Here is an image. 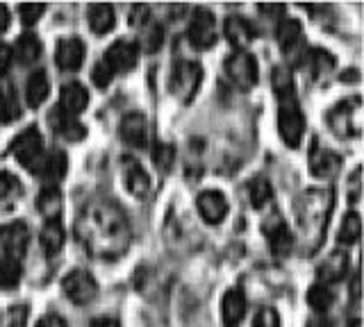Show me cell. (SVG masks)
Segmentation results:
<instances>
[{
	"label": "cell",
	"instance_id": "4",
	"mask_svg": "<svg viewBox=\"0 0 364 327\" xmlns=\"http://www.w3.org/2000/svg\"><path fill=\"white\" fill-rule=\"evenodd\" d=\"M278 132L280 139L289 145V148H299L305 134V116L299 107L296 96L289 98H278Z\"/></svg>",
	"mask_w": 364,
	"mask_h": 327
},
{
	"label": "cell",
	"instance_id": "8",
	"mask_svg": "<svg viewBox=\"0 0 364 327\" xmlns=\"http://www.w3.org/2000/svg\"><path fill=\"white\" fill-rule=\"evenodd\" d=\"M225 75L237 89H253L257 84V62L248 52H235L225 60Z\"/></svg>",
	"mask_w": 364,
	"mask_h": 327
},
{
	"label": "cell",
	"instance_id": "36",
	"mask_svg": "<svg viewBox=\"0 0 364 327\" xmlns=\"http://www.w3.org/2000/svg\"><path fill=\"white\" fill-rule=\"evenodd\" d=\"M248 196H250V202H253L255 209H264L269 202L273 200V191H271V184L267 182L264 177H255L250 179L248 184Z\"/></svg>",
	"mask_w": 364,
	"mask_h": 327
},
{
	"label": "cell",
	"instance_id": "21",
	"mask_svg": "<svg viewBox=\"0 0 364 327\" xmlns=\"http://www.w3.org/2000/svg\"><path fill=\"white\" fill-rule=\"evenodd\" d=\"M246 309H248V302H246V296H244L242 289L225 291L223 302H221V318H223L225 327L242 325L244 316H246Z\"/></svg>",
	"mask_w": 364,
	"mask_h": 327
},
{
	"label": "cell",
	"instance_id": "41",
	"mask_svg": "<svg viewBox=\"0 0 364 327\" xmlns=\"http://www.w3.org/2000/svg\"><path fill=\"white\" fill-rule=\"evenodd\" d=\"M253 327H280V316L276 309L271 307H262L253 321Z\"/></svg>",
	"mask_w": 364,
	"mask_h": 327
},
{
	"label": "cell",
	"instance_id": "45",
	"mask_svg": "<svg viewBox=\"0 0 364 327\" xmlns=\"http://www.w3.org/2000/svg\"><path fill=\"white\" fill-rule=\"evenodd\" d=\"M37 327H66L64 318H60V316H46V318L39 321Z\"/></svg>",
	"mask_w": 364,
	"mask_h": 327
},
{
	"label": "cell",
	"instance_id": "42",
	"mask_svg": "<svg viewBox=\"0 0 364 327\" xmlns=\"http://www.w3.org/2000/svg\"><path fill=\"white\" fill-rule=\"evenodd\" d=\"M28 323V304H16L9 309V323L7 327H26Z\"/></svg>",
	"mask_w": 364,
	"mask_h": 327
},
{
	"label": "cell",
	"instance_id": "26",
	"mask_svg": "<svg viewBox=\"0 0 364 327\" xmlns=\"http://www.w3.org/2000/svg\"><path fill=\"white\" fill-rule=\"evenodd\" d=\"M89 28L96 32V35H107V32L114 28L117 23V14H114V7L107 3H98V5H91L89 12Z\"/></svg>",
	"mask_w": 364,
	"mask_h": 327
},
{
	"label": "cell",
	"instance_id": "10",
	"mask_svg": "<svg viewBox=\"0 0 364 327\" xmlns=\"http://www.w3.org/2000/svg\"><path fill=\"white\" fill-rule=\"evenodd\" d=\"M136 62H139V46L128 39H119L117 43H112L105 52V57H102V64H105L114 75L132 71Z\"/></svg>",
	"mask_w": 364,
	"mask_h": 327
},
{
	"label": "cell",
	"instance_id": "44",
	"mask_svg": "<svg viewBox=\"0 0 364 327\" xmlns=\"http://www.w3.org/2000/svg\"><path fill=\"white\" fill-rule=\"evenodd\" d=\"M11 60H14V55H11V48L7 46V43H0V75L7 73Z\"/></svg>",
	"mask_w": 364,
	"mask_h": 327
},
{
	"label": "cell",
	"instance_id": "22",
	"mask_svg": "<svg viewBox=\"0 0 364 327\" xmlns=\"http://www.w3.org/2000/svg\"><path fill=\"white\" fill-rule=\"evenodd\" d=\"M89 103V94L82 84L77 82H68L62 87V94H60V107L64 114H71V116H77L80 111H82Z\"/></svg>",
	"mask_w": 364,
	"mask_h": 327
},
{
	"label": "cell",
	"instance_id": "28",
	"mask_svg": "<svg viewBox=\"0 0 364 327\" xmlns=\"http://www.w3.org/2000/svg\"><path fill=\"white\" fill-rule=\"evenodd\" d=\"M37 209L46 221H57L62 211V194L57 187H43L41 194L37 196Z\"/></svg>",
	"mask_w": 364,
	"mask_h": 327
},
{
	"label": "cell",
	"instance_id": "15",
	"mask_svg": "<svg viewBox=\"0 0 364 327\" xmlns=\"http://www.w3.org/2000/svg\"><path fill=\"white\" fill-rule=\"evenodd\" d=\"M85 43L80 41L77 37H64L57 43V66H60L62 71H68V73H75L80 66L85 64Z\"/></svg>",
	"mask_w": 364,
	"mask_h": 327
},
{
	"label": "cell",
	"instance_id": "1",
	"mask_svg": "<svg viewBox=\"0 0 364 327\" xmlns=\"http://www.w3.org/2000/svg\"><path fill=\"white\" fill-rule=\"evenodd\" d=\"M77 241L100 259H119L132 243V225L117 202L91 200L75 221Z\"/></svg>",
	"mask_w": 364,
	"mask_h": 327
},
{
	"label": "cell",
	"instance_id": "30",
	"mask_svg": "<svg viewBox=\"0 0 364 327\" xmlns=\"http://www.w3.org/2000/svg\"><path fill=\"white\" fill-rule=\"evenodd\" d=\"M41 245L48 255H57L64 248V230L57 221H46L41 230Z\"/></svg>",
	"mask_w": 364,
	"mask_h": 327
},
{
	"label": "cell",
	"instance_id": "13",
	"mask_svg": "<svg viewBox=\"0 0 364 327\" xmlns=\"http://www.w3.org/2000/svg\"><path fill=\"white\" fill-rule=\"evenodd\" d=\"M307 160H310V173L314 177H335L339 173L341 160L333 150H328L318 139L312 141L310 157H307Z\"/></svg>",
	"mask_w": 364,
	"mask_h": 327
},
{
	"label": "cell",
	"instance_id": "5",
	"mask_svg": "<svg viewBox=\"0 0 364 327\" xmlns=\"http://www.w3.org/2000/svg\"><path fill=\"white\" fill-rule=\"evenodd\" d=\"M9 148H11V155L16 157L18 164H23L34 175L39 173V166L43 162L46 153H43V139H41L37 128H32V126L26 128L14 141H11Z\"/></svg>",
	"mask_w": 364,
	"mask_h": 327
},
{
	"label": "cell",
	"instance_id": "25",
	"mask_svg": "<svg viewBox=\"0 0 364 327\" xmlns=\"http://www.w3.org/2000/svg\"><path fill=\"white\" fill-rule=\"evenodd\" d=\"M21 118V103L14 84L7 77H0V121L11 123Z\"/></svg>",
	"mask_w": 364,
	"mask_h": 327
},
{
	"label": "cell",
	"instance_id": "34",
	"mask_svg": "<svg viewBox=\"0 0 364 327\" xmlns=\"http://www.w3.org/2000/svg\"><path fill=\"white\" fill-rule=\"evenodd\" d=\"M23 275V266L18 259L0 257V289H14Z\"/></svg>",
	"mask_w": 364,
	"mask_h": 327
},
{
	"label": "cell",
	"instance_id": "17",
	"mask_svg": "<svg viewBox=\"0 0 364 327\" xmlns=\"http://www.w3.org/2000/svg\"><path fill=\"white\" fill-rule=\"evenodd\" d=\"M119 132H121V139L128 143L130 148H146L148 123H146V116L139 114V111H130V114H125L121 126H119Z\"/></svg>",
	"mask_w": 364,
	"mask_h": 327
},
{
	"label": "cell",
	"instance_id": "23",
	"mask_svg": "<svg viewBox=\"0 0 364 327\" xmlns=\"http://www.w3.org/2000/svg\"><path fill=\"white\" fill-rule=\"evenodd\" d=\"M348 266H350V259L346 253L341 250H335L333 255H330L323 264H318L316 268V277L321 284H326V282H339L341 277H344L348 273Z\"/></svg>",
	"mask_w": 364,
	"mask_h": 327
},
{
	"label": "cell",
	"instance_id": "43",
	"mask_svg": "<svg viewBox=\"0 0 364 327\" xmlns=\"http://www.w3.org/2000/svg\"><path fill=\"white\" fill-rule=\"evenodd\" d=\"M91 77H94V84H96V87L105 89V87H107V84H109V82L114 80V73H112V71L107 69L105 64L100 62V64L96 66V69H94V73H91Z\"/></svg>",
	"mask_w": 364,
	"mask_h": 327
},
{
	"label": "cell",
	"instance_id": "33",
	"mask_svg": "<svg viewBox=\"0 0 364 327\" xmlns=\"http://www.w3.org/2000/svg\"><path fill=\"white\" fill-rule=\"evenodd\" d=\"M23 194L21 182L11 173H0V209L14 207V202Z\"/></svg>",
	"mask_w": 364,
	"mask_h": 327
},
{
	"label": "cell",
	"instance_id": "48",
	"mask_svg": "<svg viewBox=\"0 0 364 327\" xmlns=\"http://www.w3.org/2000/svg\"><path fill=\"white\" fill-rule=\"evenodd\" d=\"M307 327H333V323H330L328 318H323V316H316V318H312L310 323H307Z\"/></svg>",
	"mask_w": 364,
	"mask_h": 327
},
{
	"label": "cell",
	"instance_id": "11",
	"mask_svg": "<svg viewBox=\"0 0 364 327\" xmlns=\"http://www.w3.org/2000/svg\"><path fill=\"white\" fill-rule=\"evenodd\" d=\"M0 245H3L7 257L18 259L21 262L30 245V228L23 221L0 225Z\"/></svg>",
	"mask_w": 364,
	"mask_h": 327
},
{
	"label": "cell",
	"instance_id": "47",
	"mask_svg": "<svg viewBox=\"0 0 364 327\" xmlns=\"http://www.w3.org/2000/svg\"><path fill=\"white\" fill-rule=\"evenodd\" d=\"M89 327H121V325H119V321H114V318H98Z\"/></svg>",
	"mask_w": 364,
	"mask_h": 327
},
{
	"label": "cell",
	"instance_id": "27",
	"mask_svg": "<svg viewBox=\"0 0 364 327\" xmlns=\"http://www.w3.org/2000/svg\"><path fill=\"white\" fill-rule=\"evenodd\" d=\"M50 94V80L43 71H34L26 84V100L32 109H37L46 103V98Z\"/></svg>",
	"mask_w": 364,
	"mask_h": 327
},
{
	"label": "cell",
	"instance_id": "32",
	"mask_svg": "<svg viewBox=\"0 0 364 327\" xmlns=\"http://www.w3.org/2000/svg\"><path fill=\"white\" fill-rule=\"evenodd\" d=\"M333 302H335V298H333V291H330V287L328 284H314V287H310V291H307V304L318 314V316H323L330 307H333Z\"/></svg>",
	"mask_w": 364,
	"mask_h": 327
},
{
	"label": "cell",
	"instance_id": "2",
	"mask_svg": "<svg viewBox=\"0 0 364 327\" xmlns=\"http://www.w3.org/2000/svg\"><path fill=\"white\" fill-rule=\"evenodd\" d=\"M333 189H307L296 200V218L305 253H314L323 243L328 218L333 214Z\"/></svg>",
	"mask_w": 364,
	"mask_h": 327
},
{
	"label": "cell",
	"instance_id": "46",
	"mask_svg": "<svg viewBox=\"0 0 364 327\" xmlns=\"http://www.w3.org/2000/svg\"><path fill=\"white\" fill-rule=\"evenodd\" d=\"M9 28V9L5 5H0V35Z\"/></svg>",
	"mask_w": 364,
	"mask_h": 327
},
{
	"label": "cell",
	"instance_id": "16",
	"mask_svg": "<svg viewBox=\"0 0 364 327\" xmlns=\"http://www.w3.org/2000/svg\"><path fill=\"white\" fill-rule=\"evenodd\" d=\"M196 207H198V214L203 216V221L210 225H219L228 216V209H230L221 191H203V194L196 198Z\"/></svg>",
	"mask_w": 364,
	"mask_h": 327
},
{
	"label": "cell",
	"instance_id": "6",
	"mask_svg": "<svg viewBox=\"0 0 364 327\" xmlns=\"http://www.w3.org/2000/svg\"><path fill=\"white\" fill-rule=\"evenodd\" d=\"M200 82H203V69L196 62L182 60L171 71V94L178 100H182V103H189L196 96Z\"/></svg>",
	"mask_w": 364,
	"mask_h": 327
},
{
	"label": "cell",
	"instance_id": "20",
	"mask_svg": "<svg viewBox=\"0 0 364 327\" xmlns=\"http://www.w3.org/2000/svg\"><path fill=\"white\" fill-rule=\"evenodd\" d=\"M123 182H125V189L130 191L132 196L141 198L148 194V189H151V177L144 171V166L132 160V157H123Z\"/></svg>",
	"mask_w": 364,
	"mask_h": 327
},
{
	"label": "cell",
	"instance_id": "37",
	"mask_svg": "<svg viewBox=\"0 0 364 327\" xmlns=\"http://www.w3.org/2000/svg\"><path fill=\"white\" fill-rule=\"evenodd\" d=\"M273 92H276V98H289V96H296V84H294V75L289 73V69H284V66H278V69H273Z\"/></svg>",
	"mask_w": 364,
	"mask_h": 327
},
{
	"label": "cell",
	"instance_id": "18",
	"mask_svg": "<svg viewBox=\"0 0 364 327\" xmlns=\"http://www.w3.org/2000/svg\"><path fill=\"white\" fill-rule=\"evenodd\" d=\"M48 123H50V128L57 137H62L66 141H82L87 137V128L77 121V116L64 114V111L57 109V107L50 111Z\"/></svg>",
	"mask_w": 364,
	"mask_h": 327
},
{
	"label": "cell",
	"instance_id": "39",
	"mask_svg": "<svg viewBox=\"0 0 364 327\" xmlns=\"http://www.w3.org/2000/svg\"><path fill=\"white\" fill-rule=\"evenodd\" d=\"M153 162L157 168H162V171H168L171 166L176 162V148L171 143H155L153 148Z\"/></svg>",
	"mask_w": 364,
	"mask_h": 327
},
{
	"label": "cell",
	"instance_id": "38",
	"mask_svg": "<svg viewBox=\"0 0 364 327\" xmlns=\"http://www.w3.org/2000/svg\"><path fill=\"white\" fill-rule=\"evenodd\" d=\"M305 57L314 77H323L335 69V57L326 50H312V52H307Z\"/></svg>",
	"mask_w": 364,
	"mask_h": 327
},
{
	"label": "cell",
	"instance_id": "19",
	"mask_svg": "<svg viewBox=\"0 0 364 327\" xmlns=\"http://www.w3.org/2000/svg\"><path fill=\"white\" fill-rule=\"evenodd\" d=\"M223 35L230 41V46L237 48V52H244L250 43H253L255 30L244 16H228L223 23Z\"/></svg>",
	"mask_w": 364,
	"mask_h": 327
},
{
	"label": "cell",
	"instance_id": "35",
	"mask_svg": "<svg viewBox=\"0 0 364 327\" xmlns=\"http://www.w3.org/2000/svg\"><path fill=\"white\" fill-rule=\"evenodd\" d=\"M139 43L146 52H157L164 43V28L155 23V21H146V26L141 28Z\"/></svg>",
	"mask_w": 364,
	"mask_h": 327
},
{
	"label": "cell",
	"instance_id": "12",
	"mask_svg": "<svg viewBox=\"0 0 364 327\" xmlns=\"http://www.w3.org/2000/svg\"><path fill=\"white\" fill-rule=\"evenodd\" d=\"M276 37L282 52L287 55L289 60L301 62L305 57L303 52V28L296 18H280L276 26Z\"/></svg>",
	"mask_w": 364,
	"mask_h": 327
},
{
	"label": "cell",
	"instance_id": "9",
	"mask_svg": "<svg viewBox=\"0 0 364 327\" xmlns=\"http://www.w3.org/2000/svg\"><path fill=\"white\" fill-rule=\"evenodd\" d=\"M62 291L73 304H89L96 298L98 284L87 270H71V273L62 279Z\"/></svg>",
	"mask_w": 364,
	"mask_h": 327
},
{
	"label": "cell",
	"instance_id": "29",
	"mask_svg": "<svg viewBox=\"0 0 364 327\" xmlns=\"http://www.w3.org/2000/svg\"><path fill=\"white\" fill-rule=\"evenodd\" d=\"M11 55H14L23 66H30L41 57V43L34 35H23L16 39V46L11 50Z\"/></svg>",
	"mask_w": 364,
	"mask_h": 327
},
{
	"label": "cell",
	"instance_id": "24",
	"mask_svg": "<svg viewBox=\"0 0 364 327\" xmlns=\"http://www.w3.org/2000/svg\"><path fill=\"white\" fill-rule=\"evenodd\" d=\"M66 168H68V160L66 155L62 150H50L43 155V162L39 166V173L46 182H48V187H55V182H60V179L66 175Z\"/></svg>",
	"mask_w": 364,
	"mask_h": 327
},
{
	"label": "cell",
	"instance_id": "7",
	"mask_svg": "<svg viewBox=\"0 0 364 327\" xmlns=\"http://www.w3.org/2000/svg\"><path fill=\"white\" fill-rule=\"evenodd\" d=\"M216 39H219V26H216V16L210 9L198 7L193 9L191 23H189V43L196 50H210Z\"/></svg>",
	"mask_w": 364,
	"mask_h": 327
},
{
	"label": "cell",
	"instance_id": "31",
	"mask_svg": "<svg viewBox=\"0 0 364 327\" xmlns=\"http://www.w3.org/2000/svg\"><path fill=\"white\" fill-rule=\"evenodd\" d=\"M360 236H362V218H360V214L350 211V214H346L344 221L339 225L337 239L344 245H353L360 241Z\"/></svg>",
	"mask_w": 364,
	"mask_h": 327
},
{
	"label": "cell",
	"instance_id": "14",
	"mask_svg": "<svg viewBox=\"0 0 364 327\" xmlns=\"http://www.w3.org/2000/svg\"><path fill=\"white\" fill-rule=\"evenodd\" d=\"M262 230H264L267 239H269V245L273 255L278 257H287L291 250H294V234L291 230L287 228V223H284L280 216H271L267 218V223L262 225Z\"/></svg>",
	"mask_w": 364,
	"mask_h": 327
},
{
	"label": "cell",
	"instance_id": "3",
	"mask_svg": "<svg viewBox=\"0 0 364 327\" xmlns=\"http://www.w3.org/2000/svg\"><path fill=\"white\" fill-rule=\"evenodd\" d=\"M328 126L341 139H355L362 134V98L341 100L328 114Z\"/></svg>",
	"mask_w": 364,
	"mask_h": 327
},
{
	"label": "cell",
	"instance_id": "40",
	"mask_svg": "<svg viewBox=\"0 0 364 327\" xmlns=\"http://www.w3.org/2000/svg\"><path fill=\"white\" fill-rule=\"evenodd\" d=\"M43 12H46V7H43L41 3H26V5H21V7H18V16H21V21H23V23H26L28 28L37 23V21L43 16Z\"/></svg>",
	"mask_w": 364,
	"mask_h": 327
}]
</instances>
